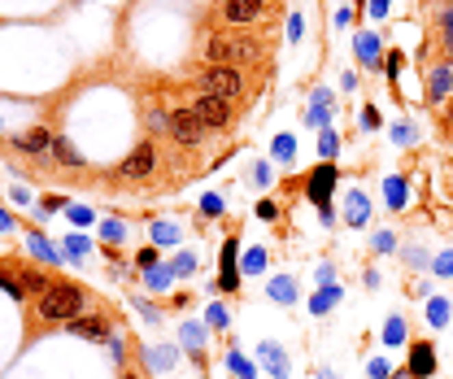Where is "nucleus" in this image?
<instances>
[{
  "instance_id": "1",
  "label": "nucleus",
  "mask_w": 453,
  "mask_h": 379,
  "mask_svg": "<svg viewBox=\"0 0 453 379\" xmlns=\"http://www.w3.org/2000/svg\"><path fill=\"white\" fill-rule=\"evenodd\" d=\"M88 310V292L75 288V283H53L40 297V318L44 323H75V318Z\"/></svg>"
},
{
  "instance_id": "2",
  "label": "nucleus",
  "mask_w": 453,
  "mask_h": 379,
  "mask_svg": "<svg viewBox=\"0 0 453 379\" xmlns=\"http://www.w3.org/2000/svg\"><path fill=\"white\" fill-rule=\"evenodd\" d=\"M257 57H261V44L240 35V31H218L209 40V62L213 66H244V62H257Z\"/></svg>"
},
{
  "instance_id": "3",
  "label": "nucleus",
  "mask_w": 453,
  "mask_h": 379,
  "mask_svg": "<svg viewBox=\"0 0 453 379\" xmlns=\"http://www.w3.org/2000/svg\"><path fill=\"white\" fill-rule=\"evenodd\" d=\"M196 83H200V96H222V101L240 96V88H244V79H240L235 66H209V70H200Z\"/></svg>"
},
{
  "instance_id": "4",
  "label": "nucleus",
  "mask_w": 453,
  "mask_h": 379,
  "mask_svg": "<svg viewBox=\"0 0 453 379\" xmlns=\"http://www.w3.org/2000/svg\"><path fill=\"white\" fill-rule=\"evenodd\" d=\"M331 187H336V166L323 161L314 174H309V187H305V192H309L314 205H323V218H327V222H331Z\"/></svg>"
},
{
  "instance_id": "5",
  "label": "nucleus",
  "mask_w": 453,
  "mask_h": 379,
  "mask_svg": "<svg viewBox=\"0 0 453 379\" xmlns=\"http://www.w3.org/2000/svg\"><path fill=\"white\" fill-rule=\"evenodd\" d=\"M192 114L205 127H226V122H231V105H226L222 96H196L192 101Z\"/></svg>"
},
{
  "instance_id": "6",
  "label": "nucleus",
  "mask_w": 453,
  "mask_h": 379,
  "mask_svg": "<svg viewBox=\"0 0 453 379\" xmlns=\"http://www.w3.org/2000/svg\"><path fill=\"white\" fill-rule=\"evenodd\" d=\"M170 131H174L179 144H196V140L205 135V122H200L192 109H174L170 114Z\"/></svg>"
},
{
  "instance_id": "7",
  "label": "nucleus",
  "mask_w": 453,
  "mask_h": 379,
  "mask_svg": "<svg viewBox=\"0 0 453 379\" xmlns=\"http://www.w3.org/2000/svg\"><path fill=\"white\" fill-rule=\"evenodd\" d=\"M148 170H153V144H140V148L122 161V174H127V179H144Z\"/></svg>"
},
{
  "instance_id": "8",
  "label": "nucleus",
  "mask_w": 453,
  "mask_h": 379,
  "mask_svg": "<svg viewBox=\"0 0 453 379\" xmlns=\"http://www.w3.org/2000/svg\"><path fill=\"white\" fill-rule=\"evenodd\" d=\"M266 0H226V22H253L261 18Z\"/></svg>"
},
{
  "instance_id": "9",
  "label": "nucleus",
  "mask_w": 453,
  "mask_h": 379,
  "mask_svg": "<svg viewBox=\"0 0 453 379\" xmlns=\"http://www.w3.org/2000/svg\"><path fill=\"white\" fill-rule=\"evenodd\" d=\"M436 371V353H432V345H414V353H410V375L414 379H427Z\"/></svg>"
},
{
  "instance_id": "10",
  "label": "nucleus",
  "mask_w": 453,
  "mask_h": 379,
  "mask_svg": "<svg viewBox=\"0 0 453 379\" xmlns=\"http://www.w3.org/2000/svg\"><path fill=\"white\" fill-rule=\"evenodd\" d=\"M261 362H266V371L275 379H288V358H283L279 345H270V340H261Z\"/></svg>"
},
{
  "instance_id": "11",
  "label": "nucleus",
  "mask_w": 453,
  "mask_h": 379,
  "mask_svg": "<svg viewBox=\"0 0 453 379\" xmlns=\"http://www.w3.org/2000/svg\"><path fill=\"white\" fill-rule=\"evenodd\" d=\"M14 144L22 153H49L53 148V135L44 131V127H35V131H27V135H14Z\"/></svg>"
},
{
  "instance_id": "12",
  "label": "nucleus",
  "mask_w": 453,
  "mask_h": 379,
  "mask_svg": "<svg viewBox=\"0 0 453 379\" xmlns=\"http://www.w3.org/2000/svg\"><path fill=\"white\" fill-rule=\"evenodd\" d=\"M449 88H453L449 66H436L432 75H427V96H432V101H445V96H449Z\"/></svg>"
},
{
  "instance_id": "13",
  "label": "nucleus",
  "mask_w": 453,
  "mask_h": 379,
  "mask_svg": "<svg viewBox=\"0 0 453 379\" xmlns=\"http://www.w3.org/2000/svg\"><path fill=\"white\" fill-rule=\"evenodd\" d=\"M222 288L226 292H235V283H240V275H235V240H226V248H222Z\"/></svg>"
},
{
  "instance_id": "14",
  "label": "nucleus",
  "mask_w": 453,
  "mask_h": 379,
  "mask_svg": "<svg viewBox=\"0 0 453 379\" xmlns=\"http://www.w3.org/2000/svg\"><path fill=\"white\" fill-rule=\"evenodd\" d=\"M53 157L62 161V166H83V153H79L75 144H70L66 135H53Z\"/></svg>"
},
{
  "instance_id": "15",
  "label": "nucleus",
  "mask_w": 453,
  "mask_h": 379,
  "mask_svg": "<svg viewBox=\"0 0 453 379\" xmlns=\"http://www.w3.org/2000/svg\"><path fill=\"white\" fill-rule=\"evenodd\" d=\"M70 331H75V336L101 340V336H105V323H101V318H75V323H70Z\"/></svg>"
},
{
  "instance_id": "16",
  "label": "nucleus",
  "mask_w": 453,
  "mask_h": 379,
  "mask_svg": "<svg viewBox=\"0 0 453 379\" xmlns=\"http://www.w3.org/2000/svg\"><path fill=\"white\" fill-rule=\"evenodd\" d=\"M357 57H362L366 66L379 62V40H375V35H362V40H357Z\"/></svg>"
},
{
  "instance_id": "17",
  "label": "nucleus",
  "mask_w": 453,
  "mask_h": 379,
  "mask_svg": "<svg viewBox=\"0 0 453 379\" xmlns=\"http://www.w3.org/2000/svg\"><path fill=\"white\" fill-rule=\"evenodd\" d=\"M270 297L275 301H296V283L292 279H270Z\"/></svg>"
},
{
  "instance_id": "18",
  "label": "nucleus",
  "mask_w": 453,
  "mask_h": 379,
  "mask_svg": "<svg viewBox=\"0 0 453 379\" xmlns=\"http://www.w3.org/2000/svg\"><path fill=\"white\" fill-rule=\"evenodd\" d=\"M349 222H353V227H362V222H366V196L362 192L349 196Z\"/></svg>"
},
{
  "instance_id": "19",
  "label": "nucleus",
  "mask_w": 453,
  "mask_h": 379,
  "mask_svg": "<svg viewBox=\"0 0 453 379\" xmlns=\"http://www.w3.org/2000/svg\"><path fill=\"white\" fill-rule=\"evenodd\" d=\"M336 301H340V288H323V292L314 297V314H327Z\"/></svg>"
},
{
  "instance_id": "20",
  "label": "nucleus",
  "mask_w": 453,
  "mask_h": 379,
  "mask_svg": "<svg viewBox=\"0 0 453 379\" xmlns=\"http://www.w3.org/2000/svg\"><path fill=\"white\" fill-rule=\"evenodd\" d=\"M384 192H388V205H392V209H401V205H405V183H401V179H388V183H384Z\"/></svg>"
},
{
  "instance_id": "21",
  "label": "nucleus",
  "mask_w": 453,
  "mask_h": 379,
  "mask_svg": "<svg viewBox=\"0 0 453 379\" xmlns=\"http://www.w3.org/2000/svg\"><path fill=\"white\" fill-rule=\"evenodd\" d=\"M170 275H174L170 266H153V270H148V288H157V292L170 288Z\"/></svg>"
},
{
  "instance_id": "22",
  "label": "nucleus",
  "mask_w": 453,
  "mask_h": 379,
  "mask_svg": "<svg viewBox=\"0 0 453 379\" xmlns=\"http://www.w3.org/2000/svg\"><path fill=\"white\" fill-rule=\"evenodd\" d=\"M226 366H231V371L240 375V379H257V371H253V366H248V362L240 358V353H226Z\"/></svg>"
},
{
  "instance_id": "23",
  "label": "nucleus",
  "mask_w": 453,
  "mask_h": 379,
  "mask_svg": "<svg viewBox=\"0 0 453 379\" xmlns=\"http://www.w3.org/2000/svg\"><path fill=\"white\" fill-rule=\"evenodd\" d=\"M179 336H183V345H187V349H196L200 340H205V327H196V323H183V331H179Z\"/></svg>"
},
{
  "instance_id": "24",
  "label": "nucleus",
  "mask_w": 453,
  "mask_h": 379,
  "mask_svg": "<svg viewBox=\"0 0 453 379\" xmlns=\"http://www.w3.org/2000/svg\"><path fill=\"white\" fill-rule=\"evenodd\" d=\"M401 340H405V323H401V318H392V323L384 327V345H401Z\"/></svg>"
},
{
  "instance_id": "25",
  "label": "nucleus",
  "mask_w": 453,
  "mask_h": 379,
  "mask_svg": "<svg viewBox=\"0 0 453 379\" xmlns=\"http://www.w3.org/2000/svg\"><path fill=\"white\" fill-rule=\"evenodd\" d=\"M261 266H266V253H261V248H253V253L244 257V275H257Z\"/></svg>"
},
{
  "instance_id": "26",
  "label": "nucleus",
  "mask_w": 453,
  "mask_h": 379,
  "mask_svg": "<svg viewBox=\"0 0 453 379\" xmlns=\"http://www.w3.org/2000/svg\"><path fill=\"white\" fill-rule=\"evenodd\" d=\"M153 240H161V244H174V240H179V231L170 227V222H157V227H153Z\"/></svg>"
},
{
  "instance_id": "27",
  "label": "nucleus",
  "mask_w": 453,
  "mask_h": 379,
  "mask_svg": "<svg viewBox=\"0 0 453 379\" xmlns=\"http://www.w3.org/2000/svg\"><path fill=\"white\" fill-rule=\"evenodd\" d=\"M427 318H432L436 327H440V323H449V305H445V301H432V305H427Z\"/></svg>"
},
{
  "instance_id": "28",
  "label": "nucleus",
  "mask_w": 453,
  "mask_h": 379,
  "mask_svg": "<svg viewBox=\"0 0 453 379\" xmlns=\"http://www.w3.org/2000/svg\"><path fill=\"white\" fill-rule=\"evenodd\" d=\"M31 248H35L40 257H49V262H62V257H57V248H49V244H44V235H31Z\"/></svg>"
},
{
  "instance_id": "29",
  "label": "nucleus",
  "mask_w": 453,
  "mask_h": 379,
  "mask_svg": "<svg viewBox=\"0 0 453 379\" xmlns=\"http://www.w3.org/2000/svg\"><path fill=\"white\" fill-rule=\"evenodd\" d=\"M318 148H323V157H336V148H340L336 131H323V140H318Z\"/></svg>"
},
{
  "instance_id": "30",
  "label": "nucleus",
  "mask_w": 453,
  "mask_h": 379,
  "mask_svg": "<svg viewBox=\"0 0 453 379\" xmlns=\"http://www.w3.org/2000/svg\"><path fill=\"white\" fill-rule=\"evenodd\" d=\"M292 153H296V144H292V135H279V140H275V157L283 161V157H292Z\"/></svg>"
},
{
  "instance_id": "31",
  "label": "nucleus",
  "mask_w": 453,
  "mask_h": 379,
  "mask_svg": "<svg viewBox=\"0 0 453 379\" xmlns=\"http://www.w3.org/2000/svg\"><path fill=\"white\" fill-rule=\"evenodd\" d=\"M0 288H5L14 301H22V283H18V279H5V275H0Z\"/></svg>"
},
{
  "instance_id": "32",
  "label": "nucleus",
  "mask_w": 453,
  "mask_h": 379,
  "mask_svg": "<svg viewBox=\"0 0 453 379\" xmlns=\"http://www.w3.org/2000/svg\"><path fill=\"white\" fill-rule=\"evenodd\" d=\"M200 209H205V214H222V196H205V200H200Z\"/></svg>"
},
{
  "instance_id": "33",
  "label": "nucleus",
  "mask_w": 453,
  "mask_h": 379,
  "mask_svg": "<svg viewBox=\"0 0 453 379\" xmlns=\"http://www.w3.org/2000/svg\"><path fill=\"white\" fill-rule=\"evenodd\" d=\"M148 127H153V131H161V127H170V118H166L161 109H153V114H148Z\"/></svg>"
},
{
  "instance_id": "34",
  "label": "nucleus",
  "mask_w": 453,
  "mask_h": 379,
  "mask_svg": "<svg viewBox=\"0 0 453 379\" xmlns=\"http://www.w3.org/2000/svg\"><path fill=\"white\" fill-rule=\"evenodd\" d=\"M192 266H196V262H192V257L183 253V257H174V266H170V270H174V275H187V270H192Z\"/></svg>"
},
{
  "instance_id": "35",
  "label": "nucleus",
  "mask_w": 453,
  "mask_h": 379,
  "mask_svg": "<svg viewBox=\"0 0 453 379\" xmlns=\"http://www.w3.org/2000/svg\"><path fill=\"white\" fill-rule=\"evenodd\" d=\"M140 266H144V270L157 266V248H144V253H140Z\"/></svg>"
},
{
  "instance_id": "36",
  "label": "nucleus",
  "mask_w": 453,
  "mask_h": 379,
  "mask_svg": "<svg viewBox=\"0 0 453 379\" xmlns=\"http://www.w3.org/2000/svg\"><path fill=\"white\" fill-rule=\"evenodd\" d=\"M375 248H379V253H388V248H392V231H379L375 235Z\"/></svg>"
},
{
  "instance_id": "37",
  "label": "nucleus",
  "mask_w": 453,
  "mask_h": 379,
  "mask_svg": "<svg viewBox=\"0 0 453 379\" xmlns=\"http://www.w3.org/2000/svg\"><path fill=\"white\" fill-rule=\"evenodd\" d=\"M83 248H88V240H79V235H70V257H83Z\"/></svg>"
},
{
  "instance_id": "38",
  "label": "nucleus",
  "mask_w": 453,
  "mask_h": 379,
  "mask_svg": "<svg viewBox=\"0 0 453 379\" xmlns=\"http://www.w3.org/2000/svg\"><path fill=\"white\" fill-rule=\"evenodd\" d=\"M436 266H440V275H453V253H445V257H440Z\"/></svg>"
},
{
  "instance_id": "39",
  "label": "nucleus",
  "mask_w": 453,
  "mask_h": 379,
  "mask_svg": "<svg viewBox=\"0 0 453 379\" xmlns=\"http://www.w3.org/2000/svg\"><path fill=\"white\" fill-rule=\"evenodd\" d=\"M392 379H410V375H392Z\"/></svg>"
},
{
  "instance_id": "40",
  "label": "nucleus",
  "mask_w": 453,
  "mask_h": 379,
  "mask_svg": "<svg viewBox=\"0 0 453 379\" xmlns=\"http://www.w3.org/2000/svg\"><path fill=\"white\" fill-rule=\"evenodd\" d=\"M122 379H135V375H122Z\"/></svg>"
},
{
  "instance_id": "41",
  "label": "nucleus",
  "mask_w": 453,
  "mask_h": 379,
  "mask_svg": "<svg viewBox=\"0 0 453 379\" xmlns=\"http://www.w3.org/2000/svg\"><path fill=\"white\" fill-rule=\"evenodd\" d=\"M362 5H366V0H362Z\"/></svg>"
}]
</instances>
